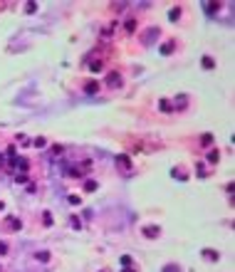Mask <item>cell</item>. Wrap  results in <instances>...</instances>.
Masks as SVG:
<instances>
[{
  "label": "cell",
  "mask_w": 235,
  "mask_h": 272,
  "mask_svg": "<svg viewBox=\"0 0 235 272\" xmlns=\"http://www.w3.org/2000/svg\"><path fill=\"white\" fill-rule=\"evenodd\" d=\"M206 10H208V13H218V10H220V5H215V3H210V5H206Z\"/></svg>",
  "instance_id": "obj_11"
},
{
  "label": "cell",
  "mask_w": 235,
  "mask_h": 272,
  "mask_svg": "<svg viewBox=\"0 0 235 272\" xmlns=\"http://www.w3.org/2000/svg\"><path fill=\"white\" fill-rule=\"evenodd\" d=\"M203 67H206V69H213V67H215V62H213L210 57H203Z\"/></svg>",
  "instance_id": "obj_8"
},
{
  "label": "cell",
  "mask_w": 235,
  "mask_h": 272,
  "mask_svg": "<svg viewBox=\"0 0 235 272\" xmlns=\"http://www.w3.org/2000/svg\"><path fill=\"white\" fill-rule=\"evenodd\" d=\"M218 158H220L218 151H210V154H208V161H210V163H218Z\"/></svg>",
  "instance_id": "obj_7"
},
{
  "label": "cell",
  "mask_w": 235,
  "mask_h": 272,
  "mask_svg": "<svg viewBox=\"0 0 235 272\" xmlns=\"http://www.w3.org/2000/svg\"><path fill=\"white\" fill-rule=\"evenodd\" d=\"M158 49H161V55H171V52H173V42H166V45H161Z\"/></svg>",
  "instance_id": "obj_5"
},
{
  "label": "cell",
  "mask_w": 235,
  "mask_h": 272,
  "mask_svg": "<svg viewBox=\"0 0 235 272\" xmlns=\"http://www.w3.org/2000/svg\"><path fill=\"white\" fill-rule=\"evenodd\" d=\"M37 260H42V262H47V260H50V255H47V253H37Z\"/></svg>",
  "instance_id": "obj_16"
},
{
  "label": "cell",
  "mask_w": 235,
  "mask_h": 272,
  "mask_svg": "<svg viewBox=\"0 0 235 272\" xmlns=\"http://www.w3.org/2000/svg\"><path fill=\"white\" fill-rule=\"evenodd\" d=\"M107 84H109V87H121V74L111 72V74L107 77Z\"/></svg>",
  "instance_id": "obj_1"
},
{
  "label": "cell",
  "mask_w": 235,
  "mask_h": 272,
  "mask_svg": "<svg viewBox=\"0 0 235 272\" xmlns=\"http://www.w3.org/2000/svg\"><path fill=\"white\" fill-rule=\"evenodd\" d=\"M200 144H203V146H210V144H213V136H210V134H206V136L200 139Z\"/></svg>",
  "instance_id": "obj_10"
},
{
  "label": "cell",
  "mask_w": 235,
  "mask_h": 272,
  "mask_svg": "<svg viewBox=\"0 0 235 272\" xmlns=\"http://www.w3.org/2000/svg\"><path fill=\"white\" fill-rule=\"evenodd\" d=\"M203 257H208V260H213V262H215V260H220V255L215 253V250H203Z\"/></svg>",
  "instance_id": "obj_3"
},
{
  "label": "cell",
  "mask_w": 235,
  "mask_h": 272,
  "mask_svg": "<svg viewBox=\"0 0 235 272\" xmlns=\"http://www.w3.org/2000/svg\"><path fill=\"white\" fill-rule=\"evenodd\" d=\"M8 253V245H3V243H0V255H5Z\"/></svg>",
  "instance_id": "obj_17"
},
{
  "label": "cell",
  "mask_w": 235,
  "mask_h": 272,
  "mask_svg": "<svg viewBox=\"0 0 235 272\" xmlns=\"http://www.w3.org/2000/svg\"><path fill=\"white\" fill-rule=\"evenodd\" d=\"M84 188H87V190H97V183H94V181H87Z\"/></svg>",
  "instance_id": "obj_15"
},
{
  "label": "cell",
  "mask_w": 235,
  "mask_h": 272,
  "mask_svg": "<svg viewBox=\"0 0 235 272\" xmlns=\"http://www.w3.org/2000/svg\"><path fill=\"white\" fill-rule=\"evenodd\" d=\"M161 272H181V267H178V265H166Z\"/></svg>",
  "instance_id": "obj_9"
},
{
  "label": "cell",
  "mask_w": 235,
  "mask_h": 272,
  "mask_svg": "<svg viewBox=\"0 0 235 272\" xmlns=\"http://www.w3.org/2000/svg\"><path fill=\"white\" fill-rule=\"evenodd\" d=\"M69 203H72V205H79L82 198H79V196H69Z\"/></svg>",
  "instance_id": "obj_14"
},
{
  "label": "cell",
  "mask_w": 235,
  "mask_h": 272,
  "mask_svg": "<svg viewBox=\"0 0 235 272\" xmlns=\"http://www.w3.org/2000/svg\"><path fill=\"white\" fill-rule=\"evenodd\" d=\"M168 17H171V20H173V22H176V20H178V17H181V7H173V10H171V15H168Z\"/></svg>",
  "instance_id": "obj_6"
},
{
  "label": "cell",
  "mask_w": 235,
  "mask_h": 272,
  "mask_svg": "<svg viewBox=\"0 0 235 272\" xmlns=\"http://www.w3.org/2000/svg\"><path fill=\"white\" fill-rule=\"evenodd\" d=\"M158 233H161L158 225H149V228H144V235H146V238H158Z\"/></svg>",
  "instance_id": "obj_2"
},
{
  "label": "cell",
  "mask_w": 235,
  "mask_h": 272,
  "mask_svg": "<svg viewBox=\"0 0 235 272\" xmlns=\"http://www.w3.org/2000/svg\"><path fill=\"white\" fill-rule=\"evenodd\" d=\"M116 163H119V166H129V158H126V156H119Z\"/></svg>",
  "instance_id": "obj_13"
},
{
  "label": "cell",
  "mask_w": 235,
  "mask_h": 272,
  "mask_svg": "<svg viewBox=\"0 0 235 272\" xmlns=\"http://www.w3.org/2000/svg\"><path fill=\"white\" fill-rule=\"evenodd\" d=\"M101 69V59H97V62H92V72H99Z\"/></svg>",
  "instance_id": "obj_12"
},
{
  "label": "cell",
  "mask_w": 235,
  "mask_h": 272,
  "mask_svg": "<svg viewBox=\"0 0 235 272\" xmlns=\"http://www.w3.org/2000/svg\"><path fill=\"white\" fill-rule=\"evenodd\" d=\"M3 208H5V205H3V200H0V210H3Z\"/></svg>",
  "instance_id": "obj_18"
},
{
  "label": "cell",
  "mask_w": 235,
  "mask_h": 272,
  "mask_svg": "<svg viewBox=\"0 0 235 272\" xmlns=\"http://www.w3.org/2000/svg\"><path fill=\"white\" fill-rule=\"evenodd\" d=\"M84 89H87V94H97V92H99V84H97V82H87Z\"/></svg>",
  "instance_id": "obj_4"
}]
</instances>
